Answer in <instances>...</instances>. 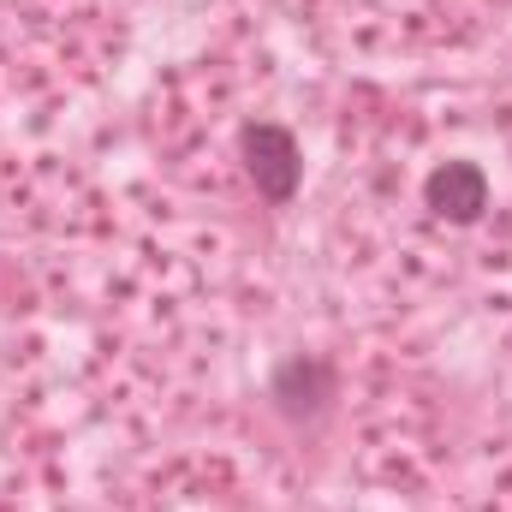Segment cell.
Instances as JSON below:
<instances>
[{
  "mask_svg": "<svg viewBox=\"0 0 512 512\" xmlns=\"http://www.w3.org/2000/svg\"><path fill=\"white\" fill-rule=\"evenodd\" d=\"M268 399H274V411H280L286 423H316V417H328V411H334V399H340V376H334V364H328V358L292 352V358L274 370Z\"/></svg>",
  "mask_w": 512,
  "mask_h": 512,
  "instance_id": "7a4b0ae2",
  "label": "cell"
},
{
  "mask_svg": "<svg viewBox=\"0 0 512 512\" xmlns=\"http://www.w3.org/2000/svg\"><path fill=\"white\" fill-rule=\"evenodd\" d=\"M239 155H245V173H251L256 197L262 203H292L298 197V179H304V155H298V137L286 126H274V120H256L245 126L239 137Z\"/></svg>",
  "mask_w": 512,
  "mask_h": 512,
  "instance_id": "6da1fadb",
  "label": "cell"
},
{
  "mask_svg": "<svg viewBox=\"0 0 512 512\" xmlns=\"http://www.w3.org/2000/svg\"><path fill=\"white\" fill-rule=\"evenodd\" d=\"M423 203L453 221V227H477L483 209H489V173L477 161H441L429 179H423Z\"/></svg>",
  "mask_w": 512,
  "mask_h": 512,
  "instance_id": "3957f363",
  "label": "cell"
}]
</instances>
